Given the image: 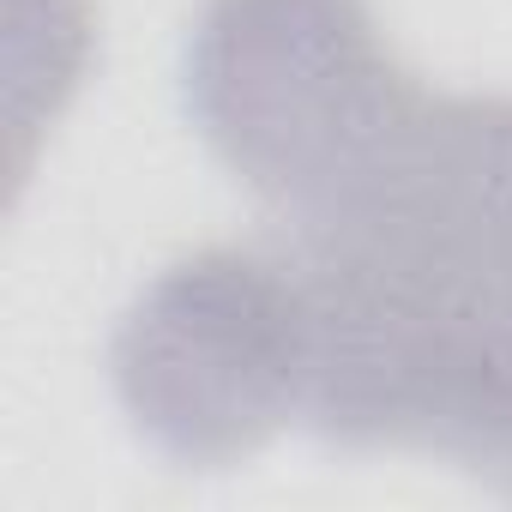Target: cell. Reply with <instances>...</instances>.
<instances>
[{"label":"cell","mask_w":512,"mask_h":512,"mask_svg":"<svg viewBox=\"0 0 512 512\" xmlns=\"http://www.w3.org/2000/svg\"><path fill=\"white\" fill-rule=\"evenodd\" d=\"M416 91L362 0H211L187 55L211 151L278 229L332 205Z\"/></svg>","instance_id":"obj_1"},{"label":"cell","mask_w":512,"mask_h":512,"mask_svg":"<svg viewBox=\"0 0 512 512\" xmlns=\"http://www.w3.org/2000/svg\"><path fill=\"white\" fill-rule=\"evenodd\" d=\"M488 476H500V482L512 488V428H506V440H500V452H494V464H488Z\"/></svg>","instance_id":"obj_3"},{"label":"cell","mask_w":512,"mask_h":512,"mask_svg":"<svg viewBox=\"0 0 512 512\" xmlns=\"http://www.w3.org/2000/svg\"><path fill=\"white\" fill-rule=\"evenodd\" d=\"M308 296L290 253L205 247L169 266L115 338L127 410L181 458L223 464L308 410Z\"/></svg>","instance_id":"obj_2"}]
</instances>
